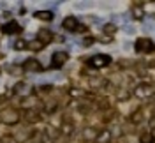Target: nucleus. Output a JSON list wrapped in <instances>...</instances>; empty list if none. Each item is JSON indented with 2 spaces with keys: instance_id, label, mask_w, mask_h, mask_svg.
Returning a JSON list of instances; mask_svg holds the SVG:
<instances>
[{
  "instance_id": "obj_1",
  "label": "nucleus",
  "mask_w": 155,
  "mask_h": 143,
  "mask_svg": "<svg viewBox=\"0 0 155 143\" xmlns=\"http://www.w3.org/2000/svg\"><path fill=\"white\" fill-rule=\"evenodd\" d=\"M0 120H2L4 124L12 125V124H16V122L19 120V113L14 110V108H7V110H4V111L0 113Z\"/></svg>"
},
{
  "instance_id": "obj_2",
  "label": "nucleus",
  "mask_w": 155,
  "mask_h": 143,
  "mask_svg": "<svg viewBox=\"0 0 155 143\" xmlns=\"http://www.w3.org/2000/svg\"><path fill=\"white\" fill-rule=\"evenodd\" d=\"M51 60H53L51 67H53V69H58V67H62L69 60V53L67 51H57V53H53Z\"/></svg>"
},
{
  "instance_id": "obj_3",
  "label": "nucleus",
  "mask_w": 155,
  "mask_h": 143,
  "mask_svg": "<svg viewBox=\"0 0 155 143\" xmlns=\"http://www.w3.org/2000/svg\"><path fill=\"white\" fill-rule=\"evenodd\" d=\"M23 69L28 71V73H41L42 71V64L39 60H35V58H28V60L23 62Z\"/></svg>"
},
{
  "instance_id": "obj_4",
  "label": "nucleus",
  "mask_w": 155,
  "mask_h": 143,
  "mask_svg": "<svg viewBox=\"0 0 155 143\" xmlns=\"http://www.w3.org/2000/svg\"><path fill=\"white\" fill-rule=\"evenodd\" d=\"M88 62H90V66H94V67H104L111 62V58L107 57V55H95V57L90 58Z\"/></svg>"
},
{
  "instance_id": "obj_5",
  "label": "nucleus",
  "mask_w": 155,
  "mask_h": 143,
  "mask_svg": "<svg viewBox=\"0 0 155 143\" xmlns=\"http://www.w3.org/2000/svg\"><path fill=\"white\" fill-rule=\"evenodd\" d=\"M136 49L137 51H152L153 49V43L150 39H139L136 43Z\"/></svg>"
},
{
  "instance_id": "obj_6",
  "label": "nucleus",
  "mask_w": 155,
  "mask_h": 143,
  "mask_svg": "<svg viewBox=\"0 0 155 143\" xmlns=\"http://www.w3.org/2000/svg\"><path fill=\"white\" fill-rule=\"evenodd\" d=\"M19 25L16 21H9V23H5L4 27H2V34H14V32H19Z\"/></svg>"
},
{
  "instance_id": "obj_7",
  "label": "nucleus",
  "mask_w": 155,
  "mask_h": 143,
  "mask_svg": "<svg viewBox=\"0 0 155 143\" xmlns=\"http://www.w3.org/2000/svg\"><path fill=\"white\" fill-rule=\"evenodd\" d=\"M78 19L76 18H72V16H69V18L64 19V29L65 30H78Z\"/></svg>"
},
{
  "instance_id": "obj_8",
  "label": "nucleus",
  "mask_w": 155,
  "mask_h": 143,
  "mask_svg": "<svg viewBox=\"0 0 155 143\" xmlns=\"http://www.w3.org/2000/svg\"><path fill=\"white\" fill-rule=\"evenodd\" d=\"M37 39L46 46V44H49L51 43V39H53V36H51V32H48V30H42V32H39V36H37Z\"/></svg>"
},
{
  "instance_id": "obj_9",
  "label": "nucleus",
  "mask_w": 155,
  "mask_h": 143,
  "mask_svg": "<svg viewBox=\"0 0 155 143\" xmlns=\"http://www.w3.org/2000/svg\"><path fill=\"white\" fill-rule=\"evenodd\" d=\"M35 18L44 19V21H51L53 19V12H49V11H39V12H35Z\"/></svg>"
},
{
  "instance_id": "obj_10",
  "label": "nucleus",
  "mask_w": 155,
  "mask_h": 143,
  "mask_svg": "<svg viewBox=\"0 0 155 143\" xmlns=\"http://www.w3.org/2000/svg\"><path fill=\"white\" fill-rule=\"evenodd\" d=\"M109 140H111V133L109 131H102L97 136V143H109Z\"/></svg>"
},
{
  "instance_id": "obj_11",
  "label": "nucleus",
  "mask_w": 155,
  "mask_h": 143,
  "mask_svg": "<svg viewBox=\"0 0 155 143\" xmlns=\"http://www.w3.org/2000/svg\"><path fill=\"white\" fill-rule=\"evenodd\" d=\"M28 48V43L27 41H23V39H16L14 41V49L16 51H23V49H27Z\"/></svg>"
},
{
  "instance_id": "obj_12",
  "label": "nucleus",
  "mask_w": 155,
  "mask_h": 143,
  "mask_svg": "<svg viewBox=\"0 0 155 143\" xmlns=\"http://www.w3.org/2000/svg\"><path fill=\"white\" fill-rule=\"evenodd\" d=\"M28 138H30V134L27 133L25 129H21V131H18V133L14 134V140H16V141H27Z\"/></svg>"
},
{
  "instance_id": "obj_13",
  "label": "nucleus",
  "mask_w": 155,
  "mask_h": 143,
  "mask_svg": "<svg viewBox=\"0 0 155 143\" xmlns=\"http://www.w3.org/2000/svg\"><path fill=\"white\" fill-rule=\"evenodd\" d=\"M28 48H30V49H34V51H39V49H42V48H44V44H42L39 39H35V41H30V43H28Z\"/></svg>"
},
{
  "instance_id": "obj_14",
  "label": "nucleus",
  "mask_w": 155,
  "mask_h": 143,
  "mask_svg": "<svg viewBox=\"0 0 155 143\" xmlns=\"http://www.w3.org/2000/svg\"><path fill=\"white\" fill-rule=\"evenodd\" d=\"M136 94L139 95V97H145V95H150V94H152V90H150V87H139Z\"/></svg>"
},
{
  "instance_id": "obj_15",
  "label": "nucleus",
  "mask_w": 155,
  "mask_h": 143,
  "mask_svg": "<svg viewBox=\"0 0 155 143\" xmlns=\"http://www.w3.org/2000/svg\"><path fill=\"white\" fill-rule=\"evenodd\" d=\"M27 120H30V122H37L39 120V115L34 111V110H30V111H27Z\"/></svg>"
},
{
  "instance_id": "obj_16",
  "label": "nucleus",
  "mask_w": 155,
  "mask_h": 143,
  "mask_svg": "<svg viewBox=\"0 0 155 143\" xmlns=\"http://www.w3.org/2000/svg\"><path fill=\"white\" fill-rule=\"evenodd\" d=\"M71 131H72V124H69V122H65V124L62 125V133L71 134Z\"/></svg>"
},
{
  "instance_id": "obj_17",
  "label": "nucleus",
  "mask_w": 155,
  "mask_h": 143,
  "mask_svg": "<svg viewBox=\"0 0 155 143\" xmlns=\"http://www.w3.org/2000/svg\"><path fill=\"white\" fill-rule=\"evenodd\" d=\"M83 136H85V140H94V131H92V129H87Z\"/></svg>"
},
{
  "instance_id": "obj_18",
  "label": "nucleus",
  "mask_w": 155,
  "mask_h": 143,
  "mask_svg": "<svg viewBox=\"0 0 155 143\" xmlns=\"http://www.w3.org/2000/svg\"><path fill=\"white\" fill-rule=\"evenodd\" d=\"M152 140H153V138H152V134H145V136L141 138V141H143V143H152Z\"/></svg>"
},
{
  "instance_id": "obj_19",
  "label": "nucleus",
  "mask_w": 155,
  "mask_h": 143,
  "mask_svg": "<svg viewBox=\"0 0 155 143\" xmlns=\"http://www.w3.org/2000/svg\"><path fill=\"white\" fill-rule=\"evenodd\" d=\"M104 30H106L107 34H111V32H115V30H116V27H115V25H111V23H109V25H106V27H104Z\"/></svg>"
},
{
  "instance_id": "obj_20",
  "label": "nucleus",
  "mask_w": 155,
  "mask_h": 143,
  "mask_svg": "<svg viewBox=\"0 0 155 143\" xmlns=\"http://www.w3.org/2000/svg\"><path fill=\"white\" fill-rule=\"evenodd\" d=\"M134 16H136L137 19H139V18H143V11H141V9H137V7H136V9H134Z\"/></svg>"
},
{
  "instance_id": "obj_21",
  "label": "nucleus",
  "mask_w": 155,
  "mask_h": 143,
  "mask_svg": "<svg viewBox=\"0 0 155 143\" xmlns=\"http://www.w3.org/2000/svg\"><path fill=\"white\" fill-rule=\"evenodd\" d=\"M125 30H127V32H130V34H132V32H134V27H130V25H129V27H125Z\"/></svg>"
},
{
  "instance_id": "obj_22",
  "label": "nucleus",
  "mask_w": 155,
  "mask_h": 143,
  "mask_svg": "<svg viewBox=\"0 0 155 143\" xmlns=\"http://www.w3.org/2000/svg\"><path fill=\"white\" fill-rule=\"evenodd\" d=\"M0 71H2V69H0Z\"/></svg>"
}]
</instances>
